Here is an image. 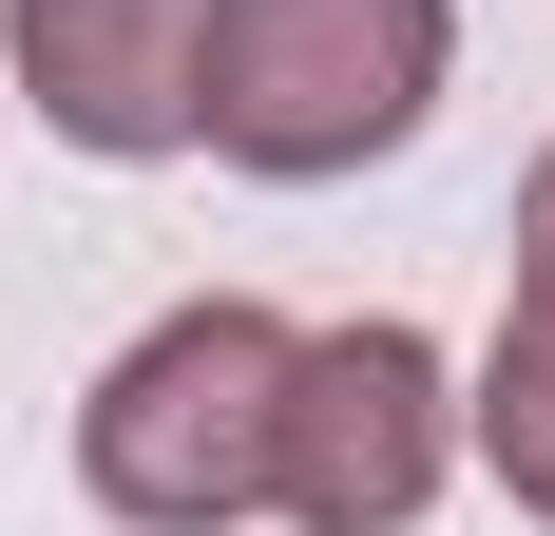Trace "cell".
Instances as JSON below:
<instances>
[{
  "instance_id": "obj_1",
  "label": "cell",
  "mask_w": 555,
  "mask_h": 536,
  "mask_svg": "<svg viewBox=\"0 0 555 536\" xmlns=\"http://www.w3.org/2000/svg\"><path fill=\"white\" fill-rule=\"evenodd\" d=\"M287 345H307V326H269L249 288L154 307L96 383H77V498H96L115 536H230V518H269Z\"/></svg>"
},
{
  "instance_id": "obj_2",
  "label": "cell",
  "mask_w": 555,
  "mask_h": 536,
  "mask_svg": "<svg viewBox=\"0 0 555 536\" xmlns=\"http://www.w3.org/2000/svg\"><path fill=\"white\" fill-rule=\"evenodd\" d=\"M460 77V0H211V154L269 192L384 173Z\"/></svg>"
},
{
  "instance_id": "obj_3",
  "label": "cell",
  "mask_w": 555,
  "mask_h": 536,
  "mask_svg": "<svg viewBox=\"0 0 555 536\" xmlns=\"http://www.w3.org/2000/svg\"><path fill=\"white\" fill-rule=\"evenodd\" d=\"M460 480V365L402 307H345L287 345V441H269V518L307 536H422V498Z\"/></svg>"
},
{
  "instance_id": "obj_4",
  "label": "cell",
  "mask_w": 555,
  "mask_h": 536,
  "mask_svg": "<svg viewBox=\"0 0 555 536\" xmlns=\"http://www.w3.org/2000/svg\"><path fill=\"white\" fill-rule=\"evenodd\" d=\"M0 58H20L39 135L96 173L211 154V0H0Z\"/></svg>"
},
{
  "instance_id": "obj_5",
  "label": "cell",
  "mask_w": 555,
  "mask_h": 536,
  "mask_svg": "<svg viewBox=\"0 0 555 536\" xmlns=\"http://www.w3.org/2000/svg\"><path fill=\"white\" fill-rule=\"evenodd\" d=\"M460 460H479L517 518H555V307H499V345L460 383Z\"/></svg>"
},
{
  "instance_id": "obj_6",
  "label": "cell",
  "mask_w": 555,
  "mask_h": 536,
  "mask_svg": "<svg viewBox=\"0 0 555 536\" xmlns=\"http://www.w3.org/2000/svg\"><path fill=\"white\" fill-rule=\"evenodd\" d=\"M517 307H555V154L517 173Z\"/></svg>"
}]
</instances>
